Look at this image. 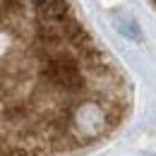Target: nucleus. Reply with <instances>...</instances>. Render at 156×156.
Masks as SVG:
<instances>
[{
    "label": "nucleus",
    "mask_w": 156,
    "mask_h": 156,
    "mask_svg": "<svg viewBox=\"0 0 156 156\" xmlns=\"http://www.w3.org/2000/svg\"><path fill=\"white\" fill-rule=\"evenodd\" d=\"M151 5H154V7H156V0H151Z\"/></svg>",
    "instance_id": "nucleus-2"
},
{
    "label": "nucleus",
    "mask_w": 156,
    "mask_h": 156,
    "mask_svg": "<svg viewBox=\"0 0 156 156\" xmlns=\"http://www.w3.org/2000/svg\"><path fill=\"white\" fill-rule=\"evenodd\" d=\"M132 111V87L70 0H0V156H77Z\"/></svg>",
    "instance_id": "nucleus-1"
}]
</instances>
